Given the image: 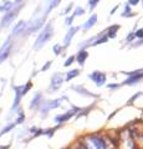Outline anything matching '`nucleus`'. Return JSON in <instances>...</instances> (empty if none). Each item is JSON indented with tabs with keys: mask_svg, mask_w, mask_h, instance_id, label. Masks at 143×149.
Wrapping results in <instances>:
<instances>
[{
	"mask_svg": "<svg viewBox=\"0 0 143 149\" xmlns=\"http://www.w3.org/2000/svg\"><path fill=\"white\" fill-rule=\"evenodd\" d=\"M141 81H143V72L137 73V74H132V76H128V77L126 78V81L122 83V86H123V85L133 86V85H136V83L141 82Z\"/></svg>",
	"mask_w": 143,
	"mask_h": 149,
	"instance_id": "obj_1",
	"label": "nucleus"
},
{
	"mask_svg": "<svg viewBox=\"0 0 143 149\" xmlns=\"http://www.w3.org/2000/svg\"><path fill=\"white\" fill-rule=\"evenodd\" d=\"M91 78L93 80V82L97 86H102L106 82V74L102 73V72H93L91 74Z\"/></svg>",
	"mask_w": 143,
	"mask_h": 149,
	"instance_id": "obj_2",
	"label": "nucleus"
},
{
	"mask_svg": "<svg viewBox=\"0 0 143 149\" xmlns=\"http://www.w3.org/2000/svg\"><path fill=\"white\" fill-rule=\"evenodd\" d=\"M51 32H52V30H51V26H47V29H46L43 34H41L40 36H39V39H38V41H36V45H40V44H44V42H46L49 39H50V36H51Z\"/></svg>",
	"mask_w": 143,
	"mask_h": 149,
	"instance_id": "obj_3",
	"label": "nucleus"
},
{
	"mask_svg": "<svg viewBox=\"0 0 143 149\" xmlns=\"http://www.w3.org/2000/svg\"><path fill=\"white\" fill-rule=\"evenodd\" d=\"M91 143L93 146V149H105L106 148V143L103 142L102 138L100 137H91Z\"/></svg>",
	"mask_w": 143,
	"mask_h": 149,
	"instance_id": "obj_4",
	"label": "nucleus"
},
{
	"mask_svg": "<svg viewBox=\"0 0 143 149\" xmlns=\"http://www.w3.org/2000/svg\"><path fill=\"white\" fill-rule=\"evenodd\" d=\"M119 30V25H112L107 29V37L108 39H114L117 35V31Z\"/></svg>",
	"mask_w": 143,
	"mask_h": 149,
	"instance_id": "obj_5",
	"label": "nucleus"
},
{
	"mask_svg": "<svg viewBox=\"0 0 143 149\" xmlns=\"http://www.w3.org/2000/svg\"><path fill=\"white\" fill-rule=\"evenodd\" d=\"M122 16L123 17H133V16H135V13L131 10V5H130V4H127V5L124 6V11L122 13Z\"/></svg>",
	"mask_w": 143,
	"mask_h": 149,
	"instance_id": "obj_6",
	"label": "nucleus"
},
{
	"mask_svg": "<svg viewBox=\"0 0 143 149\" xmlns=\"http://www.w3.org/2000/svg\"><path fill=\"white\" fill-rule=\"evenodd\" d=\"M87 56H89V54H87V51H81L80 55H77V62L80 65H84L85 60L87 58Z\"/></svg>",
	"mask_w": 143,
	"mask_h": 149,
	"instance_id": "obj_7",
	"label": "nucleus"
},
{
	"mask_svg": "<svg viewBox=\"0 0 143 149\" xmlns=\"http://www.w3.org/2000/svg\"><path fill=\"white\" fill-rule=\"evenodd\" d=\"M96 21H97V16H96V15H92V16L89 19V21H87L86 24H85V29H86V30H87V29H91Z\"/></svg>",
	"mask_w": 143,
	"mask_h": 149,
	"instance_id": "obj_8",
	"label": "nucleus"
},
{
	"mask_svg": "<svg viewBox=\"0 0 143 149\" xmlns=\"http://www.w3.org/2000/svg\"><path fill=\"white\" fill-rule=\"evenodd\" d=\"M9 50H10V42H8L5 46H4V49L0 51V61L5 57V56L8 55V52H9Z\"/></svg>",
	"mask_w": 143,
	"mask_h": 149,
	"instance_id": "obj_9",
	"label": "nucleus"
},
{
	"mask_svg": "<svg viewBox=\"0 0 143 149\" xmlns=\"http://www.w3.org/2000/svg\"><path fill=\"white\" fill-rule=\"evenodd\" d=\"M142 95H143V92H137V93H136V95H135V96H132V97H131V100H130V101H128V103H127V104H132V103H133V102H135V101H136V100L138 98V97H141Z\"/></svg>",
	"mask_w": 143,
	"mask_h": 149,
	"instance_id": "obj_10",
	"label": "nucleus"
},
{
	"mask_svg": "<svg viewBox=\"0 0 143 149\" xmlns=\"http://www.w3.org/2000/svg\"><path fill=\"white\" fill-rule=\"evenodd\" d=\"M135 34H136V39H137V40H142V39H143V27H142V29L136 30Z\"/></svg>",
	"mask_w": 143,
	"mask_h": 149,
	"instance_id": "obj_11",
	"label": "nucleus"
},
{
	"mask_svg": "<svg viewBox=\"0 0 143 149\" xmlns=\"http://www.w3.org/2000/svg\"><path fill=\"white\" fill-rule=\"evenodd\" d=\"M135 40H136V34L135 32H130V34L127 35V37H126L127 42H132V41H135Z\"/></svg>",
	"mask_w": 143,
	"mask_h": 149,
	"instance_id": "obj_12",
	"label": "nucleus"
},
{
	"mask_svg": "<svg viewBox=\"0 0 143 149\" xmlns=\"http://www.w3.org/2000/svg\"><path fill=\"white\" fill-rule=\"evenodd\" d=\"M77 74H78V71H77V70H73V71H71L70 73H68V76L66 77V80H67V81H70L71 78H73L75 76H77Z\"/></svg>",
	"mask_w": 143,
	"mask_h": 149,
	"instance_id": "obj_13",
	"label": "nucleus"
},
{
	"mask_svg": "<svg viewBox=\"0 0 143 149\" xmlns=\"http://www.w3.org/2000/svg\"><path fill=\"white\" fill-rule=\"evenodd\" d=\"M107 40H108L107 35H105L103 37H101L100 40H97V41H96V42H93V45H98V44H103V42H107Z\"/></svg>",
	"mask_w": 143,
	"mask_h": 149,
	"instance_id": "obj_14",
	"label": "nucleus"
},
{
	"mask_svg": "<svg viewBox=\"0 0 143 149\" xmlns=\"http://www.w3.org/2000/svg\"><path fill=\"white\" fill-rule=\"evenodd\" d=\"M122 85H118V83H111V85H108L107 87L108 88H111V90H116V88H118V87H121Z\"/></svg>",
	"mask_w": 143,
	"mask_h": 149,
	"instance_id": "obj_15",
	"label": "nucleus"
},
{
	"mask_svg": "<svg viewBox=\"0 0 143 149\" xmlns=\"http://www.w3.org/2000/svg\"><path fill=\"white\" fill-rule=\"evenodd\" d=\"M132 45H133L132 47H138V46H142V45H143V39H142V40H138V41H136V42H133Z\"/></svg>",
	"mask_w": 143,
	"mask_h": 149,
	"instance_id": "obj_16",
	"label": "nucleus"
},
{
	"mask_svg": "<svg viewBox=\"0 0 143 149\" xmlns=\"http://www.w3.org/2000/svg\"><path fill=\"white\" fill-rule=\"evenodd\" d=\"M141 0H128V4H130L131 6H136L137 4H140Z\"/></svg>",
	"mask_w": 143,
	"mask_h": 149,
	"instance_id": "obj_17",
	"label": "nucleus"
},
{
	"mask_svg": "<svg viewBox=\"0 0 143 149\" xmlns=\"http://www.w3.org/2000/svg\"><path fill=\"white\" fill-rule=\"evenodd\" d=\"M100 1V0H90V5H91V8H95V5L97 4Z\"/></svg>",
	"mask_w": 143,
	"mask_h": 149,
	"instance_id": "obj_18",
	"label": "nucleus"
},
{
	"mask_svg": "<svg viewBox=\"0 0 143 149\" xmlns=\"http://www.w3.org/2000/svg\"><path fill=\"white\" fill-rule=\"evenodd\" d=\"M22 27H24V22H20V24H19V27H16L15 31H14V32H15V34H16V32H19V31H20V29H22Z\"/></svg>",
	"mask_w": 143,
	"mask_h": 149,
	"instance_id": "obj_19",
	"label": "nucleus"
},
{
	"mask_svg": "<svg viewBox=\"0 0 143 149\" xmlns=\"http://www.w3.org/2000/svg\"><path fill=\"white\" fill-rule=\"evenodd\" d=\"M73 61V57H70V58H68L67 60V61L65 62V66H70V65H71V62Z\"/></svg>",
	"mask_w": 143,
	"mask_h": 149,
	"instance_id": "obj_20",
	"label": "nucleus"
},
{
	"mask_svg": "<svg viewBox=\"0 0 143 149\" xmlns=\"http://www.w3.org/2000/svg\"><path fill=\"white\" fill-rule=\"evenodd\" d=\"M78 149H89V148H87V147L85 146V144H81V146L78 147Z\"/></svg>",
	"mask_w": 143,
	"mask_h": 149,
	"instance_id": "obj_21",
	"label": "nucleus"
},
{
	"mask_svg": "<svg viewBox=\"0 0 143 149\" xmlns=\"http://www.w3.org/2000/svg\"><path fill=\"white\" fill-rule=\"evenodd\" d=\"M54 51H55L56 54H59V52H60V47H54Z\"/></svg>",
	"mask_w": 143,
	"mask_h": 149,
	"instance_id": "obj_22",
	"label": "nucleus"
}]
</instances>
